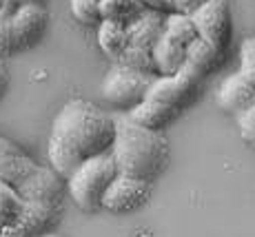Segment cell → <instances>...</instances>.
Returning a JSON list of instances; mask_svg holds the SVG:
<instances>
[{"mask_svg":"<svg viewBox=\"0 0 255 237\" xmlns=\"http://www.w3.org/2000/svg\"><path fill=\"white\" fill-rule=\"evenodd\" d=\"M153 191V182L138 180V177L129 175H118L109 184L102 197V209L111 211V213H133V211L142 209L146 200L151 197Z\"/></svg>","mask_w":255,"mask_h":237,"instance_id":"8","label":"cell"},{"mask_svg":"<svg viewBox=\"0 0 255 237\" xmlns=\"http://www.w3.org/2000/svg\"><path fill=\"white\" fill-rule=\"evenodd\" d=\"M144 11L140 0H100V16L102 20L129 24Z\"/></svg>","mask_w":255,"mask_h":237,"instance_id":"17","label":"cell"},{"mask_svg":"<svg viewBox=\"0 0 255 237\" xmlns=\"http://www.w3.org/2000/svg\"><path fill=\"white\" fill-rule=\"evenodd\" d=\"M238 131L240 137L255 151V102L238 113Z\"/></svg>","mask_w":255,"mask_h":237,"instance_id":"23","label":"cell"},{"mask_svg":"<svg viewBox=\"0 0 255 237\" xmlns=\"http://www.w3.org/2000/svg\"><path fill=\"white\" fill-rule=\"evenodd\" d=\"M20 7V0H0V18H9Z\"/></svg>","mask_w":255,"mask_h":237,"instance_id":"27","label":"cell"},{"mask_svg":"<svg viewBox=\"0 0 255 237\" xmlns=\"http://www.w3.org/2000/svg\"><path fill=\"white\" fill-rule=\"evenodd\" d=\"M153 78L155 76L135 71V69L116 62L102 80V98L111 107L120 109V111H129L138 102L144 100L146 89H149Z\"/></svg>","mask_w":255,"mask_h":237,"instance_id":"5","label":"cell"},{"mask_svg":"<svg viewBox=\"0 0 255 237\" xmlns=\"http://www.w3.org/2000/svg\"><path fill=\"white\" fill-rule=\"evenodd\" d=\"M11 29H9V18H0V58L11 56Z\"/></svg>","mask_w":255,"mask_h":237,"instance_id":"24","label":"cell"},{"mask_svg":"<svg viewBox=\"0 0 255 237\" xmlns=\"http://www.w3.org/2000/svg\"><path fill=\"white\" fill-rule=\"evenodd\" d=\"M60 206L49 204L40 200H22L20 213L13 224L11 231H16L22 237H33V235H45L58 220Z\"/></svg>","mask_w":255,"mask_h":237,"instance_id":"10","label":"cell"},{"mask_svg":"<svg viewBox=\"0 0 255 237\" xmlns=\"http://www.w3.org/2000/svg\"><path fill=\"white\" fill-rule=\"evenodd\" d=\"M0 180L18 191L22 200L62 204L65 180L51 166H40L24 155L20 146L0 135Z\"/></svg>","mask_w":255,"mask_h":237,"instance_id":"3","label":"cell"},{"mask_svg":"<svg viewBox=\"0 0 255 237\" xmlns=\"http://www.w3.org/2000/svg\"><path fill=\"white\" fill-rule=\"evenodd\" d=\"M114 116L100 111L89 100H71L58 111L47 144L49 166L62 177L85 160L111 149Z\"/></svg>","mask_w":255,"mask_h":237,"instance_id":"1","label":"cell"},{"mask_svg":"<svg viewBox=\"0 0 255 237\" xmlns=\"http://www.w3.org/2000/svg\"><path fill=\"white\" fill-rule=\"evenodd\" d=\"M164 33V13L144 9L133 22L127 24V36H129V44L142 49H153V44L160 40Z\"/></svg>","mask_w":255,"mask_h":237,"instance_id":"13","label":"cell"},{"mask_svg":"<svg viewBox=\"0 0 255 237\" xmlns=\"http://www.w3.org/2000/svg\"><path fill=\"white\" fill-rule=\"evenodd\" d=\"M7 87H9V71H7L4 60L0 58V100H2L4 93H7Z\"/></svg>","mask_w":255,"mask_h":237,"instance_id":"28","label":"cell"},{"mask_svg":"<svg viewBox=\"0 0 255 237\" xmlns=\"http://www.w3.org/2000/svg\"><path fill=\"white\" fill-rule=\"evenodd\" d=\"M45 0H20V4H42Z\"/></svg>","mask_w":255,"mask_h":237,"instance_id":"29","label":"cell"},{"mask_svg":"<svg viewBox=\"0 0 255 237\" xmlns=\"http://www.w3.org/2000/svg\"><path fill=\"white\" fill-rule=\"evenodd\" d=\"M111 157L120 175L153 182L169 164L171 149L162 131L144 129L133 122L127 111L114 116V142Z\"/></svg>","mask_w":255,"mask_h":237,"instance_id":"2","label":"cell"},{"mask_svg":"<svg viewBox=\"0 0 255 237\" xmlns=\"http://www.w3.org/2000/svg\"><path fill=\"white\" fill-rule=\"evenodd\" d=\"M151 53H153L155 73H158V76H175V73L184 67L186 47L173 42L171 38H166L164 33L160 36V40L153 44Z\"/></svg>","mask_w":255,"mask_h":237,"instance_id":"15","label":"cell"},{"mask_svg":"<svg viewBox=\"0 0 255 237\" xmlns=\"http://www.w3.org/2000/svg\"><path fill=\"white\" fill-rule=\"evenodd\" d=\"M71 13L78 22L87 27H98L102 22L100 0H71Z\"/></svg>","mask_w":255,"mask_h":237,"instance_id":"21","label":"cell"},{"mask_svg":"<svg viewBox=\"0 0 255 237\" xmlns=\"http://www.w3.org/2000/svg\"><path fill=\"white\" fill-rule=\"evenodd\" d=\"M116 62L135 69V71L149 73V76H158V73H155V60H153L151 49H142V47H133V44H129Z\"/></svg>","mask_w":255,"mask_h":237,"instance_id":"20","label":"cell"},{"mask_svg":"<svg viewBox=\"0 0 255 237\" xmlns=\"http://www.w3.org/2000/svg\"><path fill=\"white\" fill-rule=\"evenodd\" d=\"M116 175V162L111 157V153L107 151L78 164L71 171V175L65 180V186L78 209L87 211V213H96V211L102 209L105 191L109 189Z\"/></svg>","mask_w":255,"mask_h":237,"instance_id":"4","label":"cell"},{"mask_svg":"<svg viewBox=\"0 0 255 237\" xmlns=\"http://www.w3.org/2000/svg\"><path fill=\"white\" fill-rule=\"evenodd\" d=\"M169 2H171V11L193 16V13L198 11L204 2H207V0H169Z\"/></svg>","mask_w":255,"mask_h":237,"instance_id":"25","label":"cell"},{"mask_svg":"<svg viewBox=\"0 0 255 237\" xmlns=\"http://www.w3.org/2000/svg\"><path fill=\"white\" fill-rule=\"evenodd\" d=\"M98 47L111 60H118L127 47H129V36H127V24L102 20L98 24Z\"/></svg>","mask_w":255,"mask_h":237,"instance_id":"16","label":"cell"},{"mask_svg":"<svg viewBox=\"0 0 255 237\" xmlns=\"http://www.w3.org/2000/svg\"><path fill=\"white\" fill-rule=\"evenodd\" d=\"M191 18H193L198 36L202 40H207L211 47L220 49V51H227L233 38V20L229 0H207Z\"/></svg>","mask_w":255,"mask_h":237,"instance_id":"6","label":"cell"},{"mask_svg":"<svg viewBox=\"0 0 255 237\" xmlns=\"http://www.w3.org/2000/svg\"><path fill=\"white\" fill-rule=\"evenodd\" d=\"M255 102V87L240 73L224 78V82L218 89V107H222L224 111L240 113L242 109Z\"/></svg>","mask_w":255,"mask_h":237,"instance_id":"12","label":"cell"},{"mask_svg":"<svg viewBox=\"0 0 255 237\" xmlns=\"http://www.w3.org/2000/svg\"><path fill=\"white\" fill-rule=\"evenodd\" d=\"M240 76H244L255 87V36L244 38L240 47Z\"/></svg>","mask_w":255,"mask_h":237,"instance_id":"22","label":"cell"},{"mask_svg":"<svg viewBox=\"0 0 255 237\" xmlns=\"http://www.w3.org/2000/svg\"><path fill=\"white\" fill-rule=\"evenodd\" d=\"M227 60V51H220V49L211 47L207 40L198 38L186 47V58H184V69L191 71L193 76L204 78L209 73L218 71L220 67Z\"/></svg>","mask_w":255,"mask_h":237,"instance_id":"11","label":"cell"},{"mask_svg":"<svg viewBox=\"0 0 255 237\" xmlns=\"http://www.w3.org/2000/svg\"><path fill=\"white\" fill-rule=\"evenodd\" d=\"M200 82H202V78L193 76V73L186 71L182 67L175 76H155L151 80L149 89H146L144 98L169 105V107L178 109V111H184L198 98Z\"/></svg>","mask_w":255,"mask_h":237,"instance_id":"7","label":"cell"},{"mask_svg":"<svg viewBox=\"0 0 255 237\" xmlns=\"http://www.w3.org/2000/svg\"><path fill=\"white\" fill-rule=\"evenodd\" d=\"M22 206V197L16 189L0 180V231H11Z\"/></svg>","mask_w":255,"mask_h":237,"instance_id":"19","label":"cell"},{"mask_svg":"<svg viewBox=\"0 0 255 237\" xmlns=\"http://www.w3.org/2000/svg\"><path fill=\"white\" fill-rule=\"evenodd\" d=\"M144 4V9H151V11H158V13H171V2L169 0H140Z\"/></svg>","mask_w":255,"mask_h":237,"instance_id":"26","label":"cell"},{"mask_svg":"<svg viewBox=\"0 0 255 237\" xmlns=\"http://www.w3.org/2000/svg\"><path fill=\"white\" fill-rule=\"evenodd\" d=\"M127 113H129L131 120L138 122L140 126H144V129L162 131L182 111H178V109H173V107H169V105H162V102H155V100H149V98H144V100L138 102V105H135L133 109H129Z\"/></svg>","mask_w":255,"mask_h":237,"instance_id":"14","label":"cell"},{"mask_svg":"<svg viewBox=\"0 0 255 237\" xmlns=\"http://www.w3.org/2000/svg\"><path fill=\"white\" fill-rule=\"evenodd\" d=\"M42 237H60V235H51V233H45Z\"/></svg>","mask_w":255,"mask_h":237,"instance_id":"30","label":"cell"},{"mask_svg":"<svg viewBox=\"0 0 255 237\" xmlns=\"http://www.w3.org/2000/svg\"><path fill=\"white\" fill-rule=\"evenodd\" d=\"M47 24H49V13L42 4H20L9 16L13 53L36 47L45 36Z\"/></svg>","mask_w":255,"mask_h":237,"instance_id":"9","label":"cell"},{"mask_svg":"<svg viewBox=\"0 0 255 237\" xmlns=\"http://www.w3.org/2000/svg\"><path fill=\"white\" fill-rule=\"evenodd\" d=\"M164 36L171 38L173 42L182 44V47H189L191 42L200 38L193 18L186 16V13H175V11L164 16Z\"/></svg>","mask_w":255,"mask_h":237,"instance_id":"18","label":"cell"}]
</instances>
